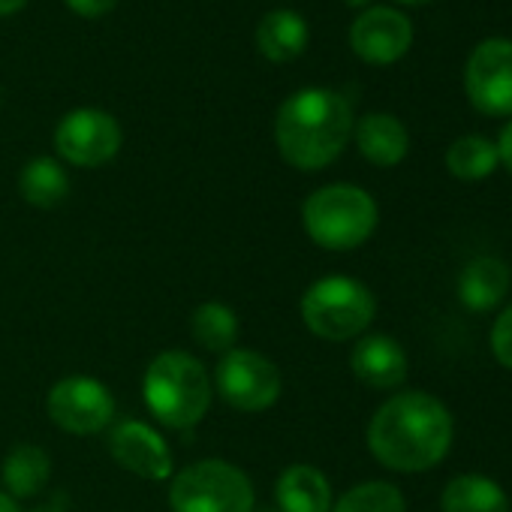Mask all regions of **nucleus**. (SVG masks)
Wrapping results in <instances>:
<instances>
[{"mask_svg": "<svg viewBox=\"0 0 512 512\" xmlns=\"http://www.w3.org/2000/svg\"><path fill=\"white\" fill-rule=\"evenodd\" d=\"M452 413L428 392L392 395L368 422L371 455L398 473H422L437 467L452 449Z\"/></svg>", "mask_w": 512, "mask_h": 512, "instance_id": "nucleus-1", "label": "nucleus"}, {"mask_svg": "<svg viewBox=\"0 0 512 512\" xmlns=\"http://www.w3.org/2000/svg\"><path fill=\"white\" fill-rule=\"evenodd\" d=\"M353 136L350 103L326 88H308L293 94L275 121V139L281 157L302 169L317 172L341 157Z\"/></svg>", "mask_w": 512, "mask_h": 512, "instance_id": "nucleus-2", "label": "nucleus"}, {"mask_svg": "<svg viewBox=\"0 0 512 512\" xmlns=\"http://www.w3.org/2000/svg\"><path fill=\"white\" fill-rule=\"evenodd\" d=\"M142 395L154 419L175 431H187L199 425L211 407V380L199 359L184 350H166L148 365Z\"/></svg>", "mask_w": 512, "mask_h": 512, "instance_id": "nucleus-3", "label": "nucleus"}, {"mask_svg": "<svg viewBox=\"0 0 512 512\" xmlns=\"http://www.w3.org/2000/svg\"><path fill=\"white\" fill-rule=\"evenodd\" d=\"M380 211L371 193L353 184H329L314 190L302 205V223L314 244L326 250H353L377 229Z\"/></svg>", "mask_w": 512, "mask_h": 512, "instance_id": "nucleus-4", "label": "nucleus"}, {"mask_svg": "<svg viewBox=\"0 0 512 512\" xmlns=\"http://www.w3.org/2000/svg\"><path fill=\"white\" fill-rule=\"evenodd\" d=\"M377 314L371 290L344 275L323 278L311 284L302 296V320L323 341L359 338Z\"/></svg>", "mask_w": 512, "mask_h": 512, "instance_id": "nucleus-5", "label": "nucleus"}, {"mask_svg": "<svg viewBox=\"0 0 512 512\" xmlns=\"http://www.w3.org/2000/svg\"><path fill=\"white\" fill-rule=\"evenodd\" d=\"M172 512H253V485L229 461H196L169 485Z\"/></svg>", "mask_w": 512, "mask_h": 512, "instance_id": "nucleus-6", "label": "nucleus"}, {"mask_svg": "<svg viewBox=\"0 0 512 512\" xmlns=\"http://www.w3.org/2000/svg\"><path fill=\"white\" fill-rule=\"evenodd\" d=\"M214 386L229 407L263 413L281 398V371L256 350H229L214 371Z\"/></svg>", "mask_w": 512, "mask_h": 512, "instance_id": "nucleus-7", "label": "nucleus"}, {"mask_svg": "<svg viewBox=\"0 0 512 512\" xmlns=\"http://www.w3.org/2000/svg\"><path fill=\"white\" fill-rule=\"evenodd\" d=\"M49 419L76 437H91L115 419V398L106 383L94 377H67L52 386L46 398Z\"/></svg>", "mask_w": 512, "mask_h": 512, "instance_id": "nucleus-8", "label": "nucleus"}, {"mask_svg": "<svg viewBox=\"0 0 512 512\" xmlns=\"http://www.w3.org/2000/svg\"><path fill=\"white\" fill-rule=\"evenodd\" d=\"M464 91L482 115H512V40L497 37L473 49L464 70Z\"/></svg>", "mask_w": 512, "mask_h": 512, "instance_id": "nucleus-9", "label": "nucleus"}, {"mask_svg": "<svg viewBox=\"0 0 512 512\" xmlns=\"http://www.w3.org/2000/svg\"><path fill=\"white\" fill-rule=\"evenodd\" d=\"M58 154L82 169L109 163L121 148V127L103 109H76L55 130Z\"/></svg>", "mask_w": 512, "mask_h": 512, "instance_id": "nucleus-10", "label": "nucleus"}, {"mask_svg": "<svg viewBox=\"0 0 512 512\" xmlns=\"http://www.w3.org/2000/svg\"><path fill=\"white\" fill-rule=\"evenodd\" d=\"M410 43H413V25L407 22V16L389 7H374L362 13L350 28L353 52L374 67L395 64L398 58L407 55Z\"/></svg>", "mask_w": 512, "mask_h": 512, "instance_id": "nucleus-11", "label": "nucleus"}, {"mask_svg": "<svg viewBox=\"0 0 512 512\" xmlns=\"http://www.w3.org/2000/svg\"><path fill=\"white\" fill-rule=\"evenodd\" d=\"M109 452L124 470L142 479L163 482L172 476V452L166 440L145 422H136V419L118 422L109 434Z\"/></svg>", "mask_w": 512, "mask_h": 512, "instance_id": "nucleus-12", "label": "nucleus"}, {"mask_svg": "<svg viewBox=\"0 0 512 512\" xmlns=\"http://www.w3.org/2000/svg\"><path fill=\"white\" fill-rule=\"evenodd\" d=\"M350 368L368 389H398L407 380V353L389 335H365L350 353Z\"/></svg>", "mask_w": 512, "mask_h": 512, "instance_id": "nucleus-13", "label": "nucleus"}, {"mask_svg": "<svg viewBox=\"0 0 512 512\" xmlns=\"http://www.w3.org/2000/svg\"><path fill=\"white\" fill-rule=\"evenodd\" d=\"M353 136H356V145H359V154L374 163V166H398L404 157H407V148H410V136H407V127L395 118V115H386V112H371L365 115L356 127H353Z\"/></svg>", "mask_w": 512, "mask_h": 512, "instance_id": "nucleus-14", "label": "nucleus"}, {"mask_svg": "<svg viewBox=\"0 0 512 512\" xmlns=\"http://www.w3.org/2000/svg\"><path fill=\"white\" fill-rule=\"evenodd\" d=\"M509 293V269L497 256H476L458 278V299L467 311L485 314L503 302Z\"/></svg>", "mask_w": 512, "mask_h": 512, "instance_id": "nucleus-15", "label": "nucleus"}, {"mask_svg": "<svg viewBox=\"0 0 512 512\" xmlns=\"http://www.w3.org/2000/svg\"><path fill=\"white\" fill-rule=\"evenodd\" d=\"M281 512H332V485L323 470L311 464H293L275 485Z\"/></svg>", "mask_w": 512, "mask_h": 512, "instance_id": "nucleus-16", "label": "nucleus"}, {"mask_svg": "<svg viewBox=\"0 0 512 512\" xmlns=\"http://www.w3.org/2000/svg\"><path fill=\"white\" fill-rule=\"evenodd\" d=\"M52 476V458L43 446L19 443L10 449V455L0 464V479H4V491L16 497H34L46 488Z\"/></svg>", "mask_w": 512, "mask_h": 512, "instance_id": "nucleus-17", "label": "nucleus"}, {"mask_svg": "<svg viewBox=\"0 0 512 512\" xmlns=\"http://www.w3.org/2000/svg\"><path fill=\"white\" fill-rule=\"evenodd\" d=\"M256 46H260L263 58H269L272 64H287L305 52L308 25L293 10H275L256 28Z\"/></svg>", "mask_w": 512, "mask_h": 512, "instance_id": "nucleus-18", "label": "nucleus"}, {"mask_svg": "<svg viewBox=\"0 0 512 512\" xmlns=\"http://www.w3.org/2000/svg\"><path fill=\"white\" fill-rule=\"evenodd\" d=\"M440 512H509V497L494 479L461 473L443 488Z\"/></svg>", "mask_w": 512, "mask_h": 512, "instance_id": "nucleus-19", "label": "nucleus"}, {"mask_svg": "<svg viewBox=\"0 0 512 512\" xmlns=\"http://www.w3.org/2000/svg\"><path fill=\"white\" fill-rule=\"evenodd\" d=\"M19 193L34 208H55L70 193V178L64 166L52 157H34L19 175Z\"/></svg>", "mask_w": 512, "mask_h": 512, "instance_id": "nucleus-20", "label": "nucleus"}, {"mask_svg": "<svg viewBox=\"0 0 512 512\" xmlns=\"http://www.w3.org/2000/svg\"><path fill=\"white\" fill-rule=\"evenodd\" d=\"M190 335L211 353H229L238 341V317L223 302H205L190 317Z\"/></svg>", "mask_w": 512, "mask_h": 512, "instance_id": "nucleus-21", "label": "nucleus"}, {"mask_svg": "<svg viewBox=\"0 0 512 512\" xmlns=\"http://www.w3.org/2000/svg\"><path fill=\"white\" fill-rule=\"evenodd\" d=\"M497 145L485 136H461L446 151V169L458 181H482L497 169Z\"/></svg>", "mask_w": 512, "mask_h": 512, "instance_id": "nucleus-22", "label": "nucleus"}, {"mask_svg": "<svg viewBox=\"0 0 512 512\" xmlns=\"http://www.w3.org/2000/svg\"><path fill=\"white\" fill-rule=\"evenodd\" d=\"M332 512H407V500L392 482H362L341 494Z\"/></svg>", "mask_w": 512, "mask_h": 512, "instance_id": "nucleus-23", "label": "nucleus"}, {"mask_svg": "<svg viewBox=\"0 0 512 512\" xmlns=\"http://www.w3.org/2000/svg\"><path fill=\"white\" fill-rule=\"evenodd\" d=\"M488 344H491L494 359H497L506 371H512V305H509L506 311H500V317L494 320Z\"/></svg>", "mask_w": 512, "mask_h": 512, "instance_id": "nucleus-24", "label": "nucleus"}, {"mask_svg": "<svg viewBox=\"0 0 512 512\" xmlns=\"http://www.w3.org/2000/svg\"><path fill=\"white\" fill-rule=\"evenodd\" d=\"M118 0H67V7L82 19H100L115 10Z\"/></svg>", "mask_w": 512, "mask_h": 512, "instance_id": "nucleus-25", "label": "nucleus"}, {"mask_svg": "<svg viewBox=\"0 0 512 512\" xmlns=\"http://www.w3.org/2000/svg\"><path fill=\"white\" fill-rule=\"evenodd\" d=\"M494 145H497V160L512 172V121L500 130V139Z\"/></svg>", "mask_w": 512, "mask_h": 512, "instance_id": "nucleus-26", "label": "nucleus"}, {"mask_svg": "<svg viewBox=\"0 0 512 512\" xmlns=\"http://www.w3.org/2000/svg\"><path fill=\"white\" fill-rule=\"evenodd\" d=\"M25 4H28V0H0V19H4V16H16Z\"/></svg>", "mask_w": 512, "mask_h": 512, "instance_id": "nucleus-27", "label": "nucleus"}, {"mask_svg": "<svg viewBox=\"0 0 512 512\" xmlns=\"http://www.w3.org/2000/svg\"><path fill=\"white\" fill-rule=\"evenodd\" d=\"M0 512H22V509H19V503H16L4 488H0Z\"/></svg>", "mask_w": 512, "mask_h": 512, "instance_id": "nucleus-28", "label": "nucleus"}, {"mask_svg": "<svg viewBox=\"0 0 512 512\" xmlns=\"http://www.w3.org/2000/svg\"><path fill=\"white\" fill-rule=\"evenodd\" d=\"M398 4H407V7H422V4H431V0H398Z\"/></svg>", "mask_w": 512, "mask_h": 512, "instance_id": "nucleus-29", "label": "nucleus"}, {"mask_svg": "<svg viewBox=\"0 0 512 512\" xmlns=\"http://www.w3.org/2000/svg\"><path fill=\"white\" fill-rule=\"evenodd\" d=\"M347 7H365V4H371V0H344Z\"/></svg>", "mask_w": 512, "mask_h": 512, "instance_id": "nucleus-30", "label": "nucleus"}, {"mask_svg": "<svg viewBox=\"0 0 512 512\" xmlns=\"http://www.w3.org/2000/svg\"><path fill=\"white\" fill-rule=\"evenodd\" d=\"M34 512H64V509H58V506H37Z\"/></svg>", "mask_w": 512, "mask_h": 512, "instance_id": "nucleus-31", "label": "nucleus"}]
</instances>
